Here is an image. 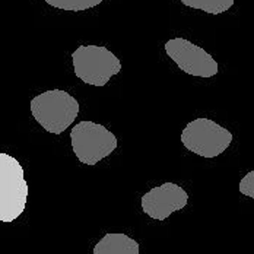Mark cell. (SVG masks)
I'll return each instance as SVG.
<instances>
[{"label": "cell", "instance_id": "obj_3", "mask_svg": "<svg viewBox=\"0 0 254 254\" xmlns=\"http://www.w3.org/2000/svg\"><path fill=\"white\" fill-rule=\"evenodd\" d=\"M72 59L75 75L83 83L94 86L107 85L122 70L119 57L104 46H80L73 51Z\"/></svg>", "mask_w": 254, "mask_h": 254}, {"label": "cell", "instance_id": "obj_8", "mask_svg": "<svg viewBox=\"0 0 254 254\" xmlns=\"http://www.w3.org/2000/svg\"><path fill=\"white\" fill-rule=\"evenodd\" d=\"M94 254H139V243L122 232H108L95 244Z\"/></svg>", "mask_w": 254, "mask_h": 254}, {"label": "cell", "instance_id": "obj_4", "mask_svg": "<svg viewBox=\"0 0 254 254\" xmlns=\"http://www.w3.org/2000/svg\"><path fill=\"white\" fill-rule=\"evenodd\" d=\"M72 148L76 158L85 165H95L117 148V137L102 125L79 122L70 131Z\"/></svg>", "mask_w": 254, "mask_h": 254}, {"label": "cell", "instance_id": "obj_6", "mask_svg": "<svg viewBox=\"0 0 254 254\" xmlns=\"http://www.w3.org/2000/svg\"><path fill=\"white\" fill-rule=\"evenodd\" d=\"M165 51L173 62L187 75L197 77H212L218 73L216 60L194 43L186 38H173L165 43Z\"/></svg>", "mask_w": 254, "mask_h": 254}, {"label": "cell", "instance_id": "obj_2", "mask_svg": "<svg viewBox=\"0 0 254 254\" xmlns=\"http://www.w3.org/2000/svg\"><path fill=\"white\" fill-rule=\"evenodd\" d=\"M28 184L24 168L10 155L0 152V221L13 222L25 210Z\"/></svg>", "mask_w": 254, "mask_h": 254}, {"label": "cell", "instance_id": "obj_1", "mask_svg": "<svg viewBox=\"0 0 254 254\" xmlns=\"http://www.w3.org/2000/svg\"><path fill=\"white\" fill-rule=\"evenodd\" d=\"M31 113L44 130L60 134L75 122L79 102L66 91L51 89L31 100Z\"/></svg>", "mask_w": 254, "mask_h": 254}, {"label": "cell", "instance_id": "obj_9", "mask_svg": "<svg viewBox=\"0 0 254 254\" xmlns=\"http://www.w3.org/2000/svg\"><path fill=\"white\" fill-rule=\"evenodd\" d=\"M180 1L191 9L203 10L210 15H219L229 10L235 0H180Z\"/></svg>", "mask_w": 254, "mask_h": 254}, {"label": "cell", "instance_id": "obj_11", "mask_svg": "<svg viewBox=\"0 0 254 254\" xmlns=\"http://www.w3.org/2000/svg\"><path fill=\"white\" fill-rule=\"evenodd\" d=\"M240 191L244 196L254 199V170L249 174H246L240 181Z\"/></svg>", "mask_w": 254, "mask_h": 254}, {"label": "cell", "instance_id": "obj_10", "mask_svg": "<svg viewBox=\"0 0 254 254\" xmlns=\"http://www.w3.org/2000/svg\"><path fill=\"white\" fill-rule=\"evenodd\" d=\"M44 1L56 9L72 10V12L88 10L102 3V0H44Z\"/></svg>", "mask_w": 254, "mask_h": 254}, {"label": "cell", "instance_id": "obj_5", "mask_svg": "<svg viewBox=\"0 0 254 254\" xmlns=\"http://www.w3.org/2000/svg\"><path fill=\"white\" fill-rule=\"evenodd\" d=\"M181 142L187 151L203 158L224 153L232 142V133L210 119H196L184 127Z\"/></svg>", "mask_w": 254, "mask_h": 254}, {"label": "cell", "instance_id": "obj_7", "mask_svg": "<svg viewBox=\"0 0 254 254\" xmlns=\"http://www.w3.org/2000/svg\"><path fill=\"white\" fill-rule=\"evenodd\" d=\"M189 202L187 191L174 183L153 187L142 197V209L155 221H165L171 213L181 210Z\"/></svg>", "mask_w": 254, "mask_h": 254}]
</instances>
